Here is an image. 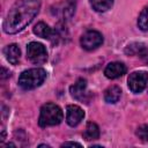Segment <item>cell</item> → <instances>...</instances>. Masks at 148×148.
Here are the masks:
<instances>
[{
  "instance_id": "7",
  "label": "cell",
  "mask_w": 148,
  "mask_h": 148,
  "mask_svg": "<svg viewBox=\"0 0 148 148\" xmlns=\"http://www.w3.org/2000/svg\"><path fill=\"white\" fill-rule=\"evenodd\" d=\"M84 118L83 110L77 105H68L66 109V121L69 126L74 127L81 123V120Z\"/></svg>"
},
{
  "instance_id": "12",
  "label": "cell",
  "mask_w": 148,
  "mask_h": 148,
  "mask_svg": "<svg viewBox=\"0 0 148 148\" xmlns=\"http://www.w3.org/2000/svg\"><path fill=\"white\" fill-rule=\"evenodd\" d=\"M121 95V89L118 86H111L104 91V99L106 103H117L120 98Z\"/></svg>"
},
{
  "instance_id": "2",
  "label": "cell",
  "mask_w": 148,
  "mask_h": 148,
  "mask_svg": "<svg viewBox=\"0 0 148 148\" xmlns=\"http://www.w3.org/2000/svg\"><path fill=\"white\" fill-rule=\"evenodd\" d=\"M64 118L62 110L53 103H46L40 108L39 119L38 124L40 127H47V126H54L61 123Z\"/></svg>"
},
{
  "instance_id": "15",
  "label": "cell",
  "mask_w": 148,
  "mask_h": 148,
  "mask_svg": "<svg viewBox=\"0 0 148 148\" xmlns=\"http://www.w3.org/2000/svg\"><path fill=\"white\" fill-rule=\"evenodd\" d=\"M92 9L96 12H106L113 5V0H90Z\"/></svg>"
},
{
  "instance_id": "9",
  "label": "cell",
  "mask_w": 148,
  "mask_h": 148,
  "mask_svg": "<svg viewBox=\"0 0 148 148\" xmlns=\"http://www.w3.org/2000/svg\"><path fill=\"white\" fill-rule=\"evenodd\" d=\"M3 53H5V57H6L8 62H10L12 65H17L18 64L20 58H21V51H20V47L16 44L7 45L3 50Z\"/></svg>"
},
{
  "instance_id": "18",
  "label": "cell",
  "mask_w": 148,
  "mask_h": 148,
  "mask_svg": "<svg viewBox=\"0 0 148 148\" xmlns=\"http://www.w3.org/2000/svg\"><path fill=\"white\" fill-rule=\"evenodd\" d=\"M61 146H62V147H67V146H76V147H81V145L77 143V142H65V143H62Z\"/></svg>"
},
{
  "instance_id": "14",
  "label": "cell",
  "mask_w": 148,
  "mask_h": 148,
  "mask_svg": "<svg viewBox=\"0 0 148 148\" xmlns=\"http://www.w3.org/2000/svg\"><path fill=\"white\" fill-rule=\"evenodd\" d=\"M99 136V128L98 126L92 123V121H89L86 126V130L83 132V138L87 140V141H91V140H96L98 139Z\"/></svg>"
},
{
  "instance_id": "6",
  "label": "cell",
  "mask_w": 148,
  "mask_h": 148,
  "mask_svg": "<svg viewBox=\"0 0 148 148\" xmlns=\"http://www.w3.org/2000/svg\"><path fill=\"white\" fill-rule=\"evenodd\" d=\"M81 46L87 51H92L102 45L103 43V36L101 32L96 30H89L81 37Z\"/></svg>"
},
{
  "instance_id": "1",
  "label": "cell",
  "mask_w": 148,
  "mask_h": 148,
  "mask_svg": "<svg viewBox=\"0 0 148 148\" xmlns=\"http://www.w3.org/2000/svg\"><path fill=\"white\" fill-rule=\"evenodd\" d=\"M40 8V0H18L9 9L3 21V31L13 35L22 31L35 16Z\"/></svg>"
},
{
  "instance_id": "4",
  "label": "cell",
  "mask_w": 148,
  "mask_h": 148,
  "mask_svg": "<svg viewBox=\"0 0 148 148\" xmlns=\"http://www.w3.org/2000/svg\"><path fill=\"white\" fill-rule=\"evenodd\" d=\"M27 58L32 64L40 65L47 60V51L43 44L37 42H31L27 46Z\"/></svg>"
},
{
  "instance_id": "19",
  "label": "cell",
  "mask_w": 148,
  "mask_h": 148,
  "mask_svg": "<svg viewBox=\"0 0 148 148\" xmlns=\"http://www.w3.org/2000/svg\"><path fill=\"white\" fill-rule=\"evenodd\" d=\"M6 73H7L6 68H3V67H2V79H5L6 76H9V75H8V74H6Z\"/></svg>"
},
{
  "instance_id": "13",
  "label": "cell",
  "mask_w": 148,
  "mask_h": 148,
  "mask_svg": "<svg viewBox=\"0 0 148 148\" xmlns=\"http://www.w3.org/2000/svg\"><path fill=\"white\" fill-rule=\"evenodd\" d=\"M34 34L37 35L40 38H45V39H51L52 35H53V30L44 22H38L35 28H34Z\"/></svg>"
},
{
  "instance_id": "16",
  "label": "cell",
  "mask_w": 148,
  "mask_h": 148,
  "mask_svg": "<svg viewBox=\"0 0 148 148\" xmlns=\"http://www.w3.org/2000/svg\"><path fill=\"white\" fill-rule=\"evenodd\" d=\"M138 27L143 31L148 30V7L143 8L142 12L140 13L138 18Z\"/></svg>"
},
{
  "instance_id": "10",
  "label": "cell",
  "mask_w": 148,
  "mask_h": 148,
  "mask_svg": "<svg viewBox=\"0 0 148 148\" xmlns=\"http://www.w3.org/2000/svg\"><path fill=\"white\" fill-rule=\"evenodd\" d=\"M86 89H87V81L84 79H79L73 86H71L69 92L74 98L83 99L86 95Z\"/></svg>"
},
{
  "instance_id": "8",
  "label": "cell",
  "mask_w": 148,
  "mask_h": 148,
  "mask_svg": "<svg viewBox=\"0 0 148 148\" xmlns=\"http://www.w3.org/2000/svg\"><path fill=\"white\" fill-rule=\"evenodd\" d=\"M126 73V66L123 62L119 61H113L108 64V66L104 69V74L109 79H117L123 76Z\"/></svg>"
},
{
  "instance_id": "17",
  "label": "cell",
  "mask_w": 148,
  "mask_h": 148,
  "mask_svg": "<svg viewBox=\"0 0 148 148\" xmlns=\"http://www.w3.org/2000/svg\"><path fill=\"white\" fill-rule=\"evenodd\" d=\"M136 135L142 140V141H148V125H142L138 128Z\"/></svg>"
},
{
  "instance_id": "3",
  "label": "cell",
  "mask_w": 148,
  "mask_h": 148,
  "mask_svg": "<svg viewBox=\"0 0 148 148\" xmlns=\"http://www.w3.org/2000/svg\"><path fill=\"white\" fill-rule=\"evenodd\" d=\"M46 79V72L43 68H30L21 73L18 84L21 88L29 90L39 87Z\"/></svg>"
},
{
  "instance_id": "11",
  "label": "cell",
  "mask_w": 148,
  "mask_h": 148,
  "mask_svg": "<svg viewBox=\"0 0 148 148\" xmlns=\"http://www.w3.org/2000/svg\"><path fill=\"white\" fill-rule=\"evenodd\" d=\"M125 53L128 56H139L143 57L148 53V46L143 43H132L128 44L125 49Z\"/></svg>"
},
{
  "instance_id": "5",
  "label": "cell",
  "mask_w": 148,
  "mask_h": 148,
  "mask_svg": "<svg viewBox=\"0 0 148 148\" xmlns=\"http://www.w3.org/2000/svg\"><path fill=\"white\" fill-rule=\"evenodd\" d=\"M127 82H128V88L131 89V91L135 94L141 92L148 83V73L143 71L133 72L132 74H130Z\"/></svg>"
}]
</instances>
